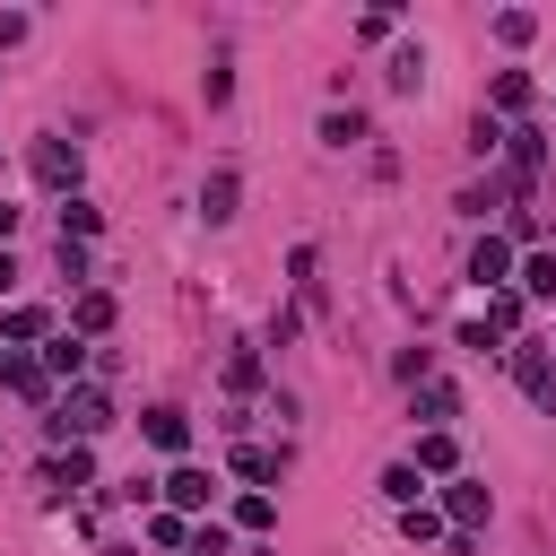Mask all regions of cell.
<instances>
[{
    "instance_id": "obj_1",
    "label": "cell",
    "mask_w": 556,
    "mask_h": 556,
    "mask_svg": "<svg viewBox=\"0 0 556 556\" xmlns=\"http://www.w3.org/2000/svg\"><path fill=\"white\" fill-rule=\"evenodd\" d=\"M104 426H113V400H104V391H70V400L52 408V434H61V443H70V434L87 443V434H104Z\"/></svg>"
},
{
    "instance_id": "obj_2",
    "label": "cell",
    "mask_w": 556,
    "mask_h": 556,
    "mask_svg": "<svg viewBox=\"0 0 556 556\" xmlns=\"http://www.w3.org/2000/svg\"><path fill=\"white\" fill-rule=\"evenodd\" d=\"M26 165H35V182H52V191H70V182H78V148H70V139H35V156H26Z\"/></svg>"
},
{
    "instance_id": "obj_3",
    "label": "cell",
    "mask_w": 556,
    "mask_h": 556,
    "mask_svg": "<svg viewBox=\"0 0 556 556\" xmlns=\"http://www.w3.org/2000/svg\"><path fill=\"white\" fill-rule=\"evenodd\" d=\"M513 374H521V391H530L539 408H556V356H547V348H513Z\"/></svg>"
},
{
    "instance_id": "obj_4",
    "label": "cell",
    "mask_w": 556,
    "mask_h": 556,
    "mask_svg": "<svg viewBox=\"0 0 556 556\" xmlns=\"http://www.w3.org/2000/svg\"><path fill=\"white\" fill-rule=\"evenodd\" d=\"M486 513H495V504H486V486H469V478H460V486L443 495V521H452V539H469V530H478Z\"/></svg>"
},
{
    "instance_id": "obj_5",
    "label": "cell",
    "mask_w": 556,
    "mask_h": 556,
    "mask_svg": "<svg viewBox=\"0 0 556 556\" xmlns=\"http://www.w3.org/2000/svg\"><path fill=\"white\" fill-rule=\"evenodd\" d=\"M469 278H478V287H486V295H495V287H504V278H513V243H504V235H486V243H478V252H469Z\"/></svg>"
},
{
    "instance_id": "obj_6",
    "label": "cell",
    "mask_w": 556,
    "mask_h": 556,
    "mask_svg": "<svg viewBox=\"0 0 556 556\" xmlns=\"http://www.w3.org/2000/svg\"><path fill=\"white\" fill-rule=\"evenodd\" d=\"M165 495H174V513H208L217 478H208V469H174V478H165Z\"/></svg>"
},
{
    "instance_id": "obj_7",
    "label": "cell",
    "mask_w": 556,
    "mask_h": 556,
    "mask_svg": "<svg viewBox=\"0 0 556 556\" xmlns=\"http://www.w3.org/2000/svg\"><path fill=\"white\" fill-rule=\"evenodd\" d=\"M0 382H9L17 400H43V391H52V374H43L35 356H0Z\"/></svg>"
},
{
    "instance_id": "obj_8",
    "label": "cell",
    "mask_w": 556,
    "mask_h": 556,
    "mask_svg": "<svg viewBox=\"0 0 556 556\" xmlns=\"http://www.w3.org/2000/svg\"><path fill=\"white\" fill-rule=\"evenodd\" d=\"M87 478H96V460H87L78 443H70L61 460H43V486H52V495H70V486H87Z\"/></svg>"
},
{
    "instance_id": "obj_9",
    "label": "cell",
    "mask_w": 556,
    "mask_h": 556,
    "mask_svg": "<svg viewBox=\"0 0 556 556\" xmlns=\"http://www.w3.org/2000/svg\"><path fill=\"white\" fill-rule=\"evenodd\" d=\"M287 469V452H269V443H235V478H252V486H269Z\"/></svg>"
},
{
    "instance_id": "obj_10",
    "label": "cell",
    "mask_w": 556,
    "mask_h": 556,
    "mask_svg": "<svg viewBox=\"0 0 556 556\" xmlns=\"http://www.w3.org/2000/svg\"><path fill=\"white\" fill-rule=\"evenodd\" d=\"M148 443H156V452H182V443H191V417H182V408H148Z\"/></svg>"
},
{
    "instance_id": "obj_11",
    "label": "cell",
    "mask_w": 556,
    "mask_h": 556,
    "mask_svg": "<svg viewBox=\"0 0 556 556\" xmlns=\"http://www.w3.org/2000/svg\"><path fill=\"white\" fill-rule=\"evenodd\" d=\"M417 417L443 434V417H460V391H452V382H426V391H417Z\"/></svg>"
},
{
    "instance_id": "obj_12",
    "label": "cell",
    "mask_w": 556,
    "mask_h": 556,
    "mask_svg": "<svg viewBox=\"0 0 556 556\" xmlns=\"http://www.w3.org/2000/svg\"><path fill=\"white\" fill-rule=\"evenodd\" d=\"M226 391H235V400H243V391H261V356H252V348H235V356H226Z\"/></svg>"
},
{
    "instance_id": "obj_13",
    "label": "cell",
    "mask_w": 556,
    "mask_h": 556,
    "mask_svg": "<svg viewBox=\"0 0 556 556\" xmlns=\"http://www.w3.org/2000/svg\"><path fill=\"white\" fill-rule=\"evenodd\" d=\"M452 460H460V452H452V434H426V443H417V478H443Z\"/></svg>"
},
{
    "instance_id": "obj_14",
    "label": "cell",
    "mask_w": 556,
    "mask_h": 556,
    "mask_svg": "<svg viewBox=\"0 0 556 556\" xmlns=\"http://www.w3.org/2000/svg\"><path fill=\"white\" fill-rule=\"evenodd\" d=\"M382 495H391V504H417V495H426V478H417V460H400V469H382Z\"/></svg>"
},
{
    "instance_id": "obj_15",
    "label": "cell",
    "mask_w": 556,
    "mask_h": 556,
    "mask_svg": "<svg viewBox=\"0 0 556 556\" xmlns=\"http://www.w3.org/2000/svg\"><path fill=\"white\" fill-rule=\"evenodd\" d=\"M400 530H408V547H426V539H443V513H426V504H400Z\"/></svg>"
},
{
    "instance_id": "obj_16",
    "label": "cell",
    "mask_w": 556,
    "mask_h": 556,
    "mask_svg": "<svg viewBox=\"0 0 556 556\" xmlns=\"http://www.w3.org/2000/svg\"><path fill=\"white\" fill-rule=\"evenodd\" d=\"M321 139H330V148H356V139H365V113H321Z\"/></svg>"
},
{
    "instance_id": "obj_17",
    "label": "cell",
    "mask_w": 556,
    "mask_h": 556,
    "mask_svg": "<svg viewBox=\"0 0 556 556\" xmlns=\"http://www.w3.org/2000/svg\"><path fill=\"white\" fill-rule=\"evenodd\" d=\"M96 226H104V208H87V200L61 208V243H78V235H96Z\"/></svg>"
},
{
    "instance_id": "obj_18",
    "label": "cell",
    "mask_w": 556,
    "mask_h": 556,
    "mask_svg": "<svg viewBox=\"0 0 556 556\" xmlns=\"http://www.w3.org/2000/svg\"><path fill=\"white\" fill-rule=\"evenodd\" d=\"M0 330H9V339H43V304H9Z\"/></svg>"
},
{
    "instance_id": "obj_19",
    "label": "cell",
    "mask_w": 556,
    "mask_h": 556,
    "mask_svg": "<svg viewBox=\"0 0 556 556\" xmlns=\"http://www.w3.org/2000/svg\"><path fill=\"white\" fill-rule=\"evenodd\" d=\"M521 287H530V295H556V252H530V261H521Z\"/></svg>"
},
{
    "instance_id": "obj_20",
    "label": "cell",
    "mask_w": 556,
    "mask_h": 556,
    "mask_svg": "<svg viewBox=\"0 0 556 556\" xmlns=\"http://www.w3.org/2000/svg\"><path fill=\"white\" fill-rule=\"evenodd\" d=\"M495 104L521 113V104H530V70H504V78H495Z\"/></svg>"
},
{
    "instance_id": "obj_21",
    "label": "cell",
    "mask_w": 556,
    "mask_h": 556,
    "mask_svg": "<svg viewBox=\"0 0 556 556\" xmlns=\"http://www.w3.org/2000/svg\"><path fill=\"white\" fill-rule=\"evenodd\" d=\"M200 208H208V217H235V174H208V191H200Z\"/></svg>"
},
{
    "instance_id": "obj_22",
    "label": "cell",
    "mask_w": 556,
    "mask_h": 556,
    "mask_svg": "<svg viewBox=\"0 0 556 556\" xmlns=\"http://www.w3.org/2000/svg\"><path fill=\"white\" fill-rule=\"evenodd\" d=\"M78 330H113V295L87 287V295H78Z\"/></svg>"
},
{
    "instance_id": "obj_23",
    "label": "cell",
    "mask_w": 556,
    "mask_h": 556,
    "mask_svg": "<svg viewBox=\"0 0 556 556\" xmlns=\"http://www.w3.org/2000/svg\"><path fill=\"white\" fill-rule=\"evenodd\" d=\"M513 321H521V295L495 287V295H486V330H513Z\"/></svg>"
},
{
    "instance_id": "obj_24",
    "label": "cell",
    "mask_w": 556,
    "mask_h": 556,
    "mask_svg": "<svg viewBox=\"0 0 556 556\" xmlns=\"http://www.w3.org/2000/svg\"><path fill=\"white\" fill-rule=\"evenodd\" d=\"M78 365H87L78 339H52V348H43V374H78Z\"/></svg>"
},
{
    "instance_id": "obj_25",
    "label": "cell",
    "mask_w": 556,
    "mask_h": 556,
    "mask_svg": "<svg viewBox=\"0 0 556 556\" xmlns=\"http://www.w3.org/2000/svg\"><path fill=\"white\" fill-rule=\"evenodd\" d=\"M495 35H504V43H530V35H539V17H530V9H504V17H495Z\"/></svg>"
},
{
    "instance_id": "obj_26",
    "label": "cell",
    "mask_w": 556,
    "mask_h": 556,
    "mask_svg": "<svg viewBox=\"0 0 556 556\" xmlns=\"http://www.w3.org/2000/svg\"><path fill=\"white\" fill-rule=\"evenodd\" d=\"M417 78H426V52H417V43H408V52H391V87H417Z\"/></svg>"
},
{
    "instance_id": "obj_27",
    "label": "cell",
    "mask_w": 556,
    "mask_h": 556,
    "mask_svg": "<svg viewBox=\"0 0 556 556\" xmlns=\"http://www.w3.org/2000/svg\"><path fill=\"white\" fill-rule=\"evenodd\" d=\"M235 521H243V530H269V521H278V504H269V495H243V504H235Z\"/></svg>"
},
{
    "instance_id": "obj_28",
    "label": "cell",
    "mask_w": 556,
    "mask_h": 556,
    "mask_svg": "<svg viewBox=\"0 0 556 556\" xmlns=\"http://www.w3.org/2000/svg\"><path fill=\"white\" fill-rule=\"evenodd\" d=\"M148 539H156V547H191V530H182L174 513H156V521H148Z\"/></svg>"
},
{
    "instance_id": "obj_29",
    "label": "cell",
    "mask_w": 556,
    "mask_h": 556,
    "mask_svg": "<svg viewBox=\"0 0 556 556\" xmlns=\"http://www.w3.org/2000/svg\"><path fill=\"white\" fill-rule=\"evenodd\" d=\"M9 235H17V208H9V200H0V252H9Z\"/></svg>"
},
{
    "instance_id": "obj_30",
    "label": "cell",
    "mask_w": 556,
    "mask_h": 556,
    "mask_svg": "<svg viewBox=\"0 0 556 556\" xmlns=\"http://www.w3.org/2000/svg\"><path fill=\"white\" fill-rule=\"evenodd\" d=\"M9 287H17V261H9V252H0V295H9Z\"/></svg>"
}]
</instances>
